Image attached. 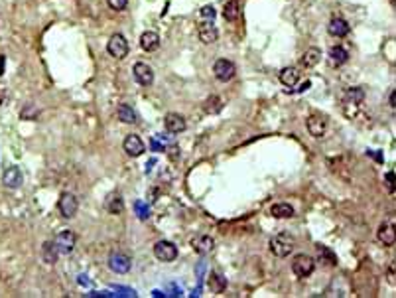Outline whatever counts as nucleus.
I'll list each match as a JSON object with an SVG mask.
<instances>
[{
    "label": "nucleus",
    "instance_id": "obj_33",
    "mask_svg": "<svg viewBox=\"0 0 396 298\" xmlns=\"http://www.w3.org/2000/svg\"><path fill=\"white\" fill-rule=\"evenodd\" d=\"M107 4L113 8V10H117V12H120V10H124L126 8V4H128V0H107Z\"/></svg>",
    "mask_w": 396,
    "mask_h": 298
},
{
    "label": "nucleus",
    "instance_id": "obj_16",
    "mask_svg": "<svg viewBox=\"0 0 396 298\" xmlns=\"http://www.w3.org/2000/svg\"><path fill=\"white\" fill-rule=\"evenodd\" d=\"M197 36H199V40L207 45L215 44V42L219 40V32H217V28L213 26V22H211V20H209V22H203V24H199Z\"/></svg>",
    "mask_w": 396,
    "mask_h": 298
},
{
    "label": "nucleus",
    "instance_id": "obj_19",
    "mask_svg": "<svg viewBox=\"0 0 396 298\" xmlns=\"http://www.w3.org/2000/svg\"><path fill=\"white\" fill-rule=\"evenodd\" d=\"M320 61H322V49H318V47H309V49H306V54L302 56L300 65H302V67H306V69H311V67H315Z\"/></svg>",
    "mask_w": 396,
    "mask_h": 298
},
{
    "label": "nucleus",
    "instance_id": "obj_31",
    "mask_svg": "<svg viewBox=\"0 0 396 298\" xmlns=\"http://www.w3.org/2000/svg\"><path fill=\"white\" fill-rule=\"evenodd\" d=\"M20 117H22L24 120H38V117H40V111H38V107H36V105H26V107L22 109Z\"/></svg>",
    "mask_w": 396,
    "mask_h": 298
},
{
    "label": "nucleus",
    "instance_id": "obj_1",
    "mask_svg": "<svg viewBox=\"0 0 396 298\" xmlns=\"http://www.w3.org/2000/svg\"><path fill=\"white\" fill-rule=\"evenodd\" d=\"M268 247H270V253L274 255V257L284 259V257H288V255L294 251L296 239H294V235H290V233H278V235H274V237L270 239Z\"/></svg>",
    "mask_w": 396,
    "mask_h": 298
},
{
    "label": "nucleus",
    "instance_id": "obj_32",
    "mask_svg": "<svg viewBox=\"0 0 396 298\" xmlns=\"http://www.w3.org/2000/svg\"><path fill=\"white\" fill-rule=\"evenodd\" d=\"M384 184H386V190L390 192V194H394L396 188H394V170H388L386 174H384Z\"/></svg>",
    "mask_w": 396,
    "mask_h": 298
},
{
    "label": "nucleus",
    "instance_id": "obj_17",
    "mask_svg": "<svg viewBox=\"0 0 396 298\" xmlns=\"http://www.w3.org/2000/svg\"><path fill=\"white\" fill-rule=\"evenodd\" d=\"M104 209H107L109 213H113V215H120V213L124 211V200H122V195L118 194V192H113V194L107 195V200H104Z\"/></svg>",
    "mask_w": 396,
    "mask_h": 298
},
{
    "label": "nucleus",
    "instance_id": "obj_23",
    "mask_svg": "<svg viewBox=\"0 0 396 298\" xmlns=\"http://www.w3.org/2000/svg\"><path fill=\"white\" fill-rule=\"evenodd\" d=\"M327 30H329L331 36H335V38H345L351 28H349V24H347L343 18H333V20L329 22V28H327Z\"/></svg>",
    "mask_w": 396,
    "mask_h": 298
},
{
    "label": "nucleus",
    "instance_id": "obj_14",
    "mask_svg": "<svg viewBox=\"0 0 396 298\" xmlns=\"http://www.w3.org/2000/svg\"><path fill=\"white\" fill-rule=\"evenodd\" d=\"M377 237H379V241H381L384 247H394V243H396L394 224H392V221H384V224H381L379 231H377Z\"/></svg>",
    "mask_w": 396,
    "mask_h": 298
},
{
    "label": "nucleus",
    "instance_id": "obj_35",
    "mask_svg": "<svg viewBox=\"0 0 396 298\" xmlns=\"http://www.w3.org/2000/svg\"><path fill=\"white\" fill-rule=\"evenodd\" d=\"M394 268H396L394 263H390V265H388V283H390V284H394V283H396V272H394Z\"/></svg>",
    "mask_w": 396,
    "mask_h": 298
},
{
    "label": "nucleus",
    "instance_id": "obj_4",
    "mask_svg": "<svg viewBox=\"0 0 396 298\" xmlns=\"http://www.w3.org/2000/svg\"><path fill=\"white\" fill-rule=\"evenodd\" d=\"M132 267V259L122 251H113L109 255V268L117 275H126Z\"/></svg>",
    "mask_w": 396,
    "mask_h": 298
},
{
    "label": "nucleus",
    "instance_id": "obj_28",
    "mask_svg": "<svg viewBox=\"0 0 396 298\" xmlns=\"http://www.w3.org/2000/svg\"><path fill=\"white\" fill-rule=\"evenodd\" d=\"M318 257H320V261L325 267H335L337 265V255L333 253L329 247H325V245H318Z\"/></svg>",
    "mask_w": 396,
    "mask_h": 298
},
{
    "label": "nucleus",
    "instance_id": "obj_29",
    "mask_svg": "<svg viewBox=\"0 0 396 298\" xmlns=\"http://www.w3.org/2000/svg\"><path fill=\"white\" fill-rule=\"evenodd\" d=\"M347 60H349V54H347L345 47L333 45L329 49V61H331V65H343V63H347Z\"/></svg>",
    "mask_w": 396,
    "mask_h": 298
},
{
    "label": "nucleus",
    "instance_id": "obj_20",
    "mask_svg": "<svg viewBox=\"0 0 396 298\" xmlns=\"http://www.w3.org/2000/svg\"><path fill=\"white\" fill-rule=\"evenodd\" d=\"M140 45H142L144 52L152 54V52H156L160 47V36L156 32H144L142 38H140Z\"/></svg>",
    "mask_w": 396,
    "mask_h": 298
},
{
    "label": "nucleus",
    "instance_id": "obj_34",
    "mask_svg": "<svg viewBox=\"0 0 396 298\" xmlns=\"http://www.w3.org/2000/svg\"><path fill=\"white\" fill-rule=\"evenodd\" d=\"M199 14H201V18H205V20H213L217 12H215V8H213L211 4H207V6L201 8V12H199Z\"/></svg>",
    "mask_w": 396,
    "mask_h": 298
},
{
    "label": "nucleus",
    "instance_id": "obj_18",
    "mask_svg": "<svg viewBox=\"0 0 396 298\" xmlns=\"http://www.w3.org/2000/svg\"><path fill=\"white\" fill-rule=\"evenodd\" d=\"M207 286H209V290L213 294H221L227 288V279L221 272H217V270H211L209 277H207Z\"/></svg>",
    "mask_w": 396,
    "mask_h": 298
},
{
    "label": "nucleus",
    "instance_id": "obj_22",
    "mask_svg": "<svg viewBox=\"0 0 396 298\" xmlns=\"http://www.w3.org/2000/svg\"><path fill=\"white\" fill-rule=\"evenodd\" d=\"M223 18L227 22H236L241 18V4H239V0L225 2V6H223Z\"/></svg>",
    "mask_w": 396,
    "mask_h": 298
},
{
    "label": "nucleus",
    "instance_id": "obj_26",
    "mask_svg": "<svg viewBox=\"0 0 396 298\" xmlns=\"http://www.w3.org/2000/svg\"><path fill=\"white\" fill-rule=\"evenodd\" d=\"M363 101H365V89L363 87H351V89H347L345 99H343V103L353 105V107H359Z\"/></svg>",
    "mask_w": 396,
    "mask_h": 298
},
{
    "label": "nucleus",
    "instance_id": "obj_13",
    "mask_svg": "<svg viewBox=\"0 0 396 298\" xmlns=\"http://www.w3.org/2000/svg\"><path fill=\"white\" fill-rule=\"evenodd\" d=\"M2 182H4V186H6V188H10V190L20 188V186H22V182H24L22 170H20L18 166H8V168L4 170V174H2Z\"/></svg>",
    "mask_w": 396,
    "mask_h": 298
},
{
    "label": "nucleus",
    "instance_id": "obj_6",
    "mask_svg": "<svg viewBox=\"0 0 396 298\" xmlns=\"http://www.w3.org/2000/svg\"><path fill=\"white\" fill-rule=\"evenodd\" d=\"M54 243H56V247H58L59 255H69V253H73L77 237H75V233L71 229H63V231H59L58 235H56Z\"/></svg>",
    "mask_w": 396,
    "mask_h": 298
},
{
    "label": "nucleus",
    "instance_id": "obj_30",
    "mask_svg": "<svg viewBox=\"0 0 396 298\" xmlns=\"http://www.w3.org/2000/svg\"><path fill=\"white\" fill-rule=\"evenodd\" d=\"M203 109H205L207 115H217L223 111V101H221V97L217 95H211V97H207L205 103H203Z\"/></svg>",
    "mask_w": 396,
    "mask_h": 298
},
{
    "label": "nucleus",
    "instance_id": "obj_12",
    "mask_svg": "<svg viewBox=\"0 0 396 298\" xmlns=\"http://www.w3.org/2000/svg\"><path fill=\"white\" fill-rule=\"evenodd\" d=\"M306 127H308V133L311 134L313 138H322L323 133H325V129H327V120H325V117H322V115L313 113V115H309L308 119H306Z\"/></svg>",
    "mask_w": 396,
    "mask_h": 298
},
{
    "label": "nucleus",
    "instance_id": "obj_37",
    "mask_svg": "<svg viewBox=\"0 0 396 298\" xmlns=\"http://www.w3.org/2000/svg\"><path fill=\"white\" fill-rule=\"evenodd\" d=\"M4 67H6V58L0 54V75H4Z\"/></svg>",
    "mask_w": 396,
    "mask_h": 298
},
{
    "label": "nucleus",
    "instance_id": "obj_10",
    "mask_svg": "<svg viewBox=\"0 0 396 298\" xmlns=\"http://www.w3.org/2000/svg\"><path fill=\"white\" fill-rule=\"evenodd\" d=\"M132 73H134V79H136L140 85H144V87H148V85L154 83V69H152L148 63H142V61L134 63Z\"/></svg>",
    "mask_w": 396,
    "mask_h": 298
},
{
    "label": "nucleus",
    "instance_id": "obj_27",
    "mask_svg": "<svg viewBox=\"0 0 396 298\" xmlns=\"http://www.w3.org/2000/svg\"><path fill=\"white\" fill-rule=\"evenodd\" d=\"M298 79H300L298 67H284V69L280 71V81H282V85H286V87H290V89L298 83Z\"/></svg>",
    "mask_w": 396,
    "mask_h": 298
},
{
    "label": "nucleus",
    "instance_id": "obj_21",
    "mask_svg": "<svg viewBox=\"0 0 396 298\" xmlns=\"http://www.w3.org/2000/svg\"><path fill=\"white\" fill-rule=\"evenodd\" d=\"M58 257H59V251L58 247H56V243L54 241H45L44 245H42V259H44L45 265H56L58 263Z\"/></svg>",
    "mask_w": 396,
    "mask_h": 298
},
{
    "label": "nucleus",
    "instance_id": "obj_15",
    "mask_svg": "<svg viewBox=\"0 0 396 298\" xmlns=\"http://www.w3.org/2000/svg\"><path fill=\"white\" fill-rule=\"evenodd\" d=\"M191 247L197 255H207L215 249V239L211 235H197L195 239H191Z\"/></svg>",
    "mask_w": 396,
    "mask_h": 298
},
{
    "label": "nucleus",
    "instance_id": "obj_7",
    "mask_svg": "<svg viewBox=\"0 0 396 298\" xmlns=\"http://www.w3.org/2000/svg\"><path fill=\"white\" fill-rule=\"evenodd\" d=\"M154 255L158 261H164V263H172L177 259V247L172 243V241H158L154 245Z\"/></svg>",
    "mask_w": 396,
    "mask_h": 298
},
{
    "label": "nucleus",
    "instance_id": "obj_9",
    "mask_svg": "<svg viewBox=\"0 0 396 298\" xmlns=\"http://www.w3.org/2000/svg\"><path fill=\"white\" fill-rule=\"evenodd\" d=\"M122 146H124V152H126L128 156H132V158H138V156H142V154L146 152V144L142 142V138H140L138 134H128V136L124 138Z\"/></svg>",
    "mask_w": 396,
    "mask_h": 298
},
{
    "label": "nucleus",
    "instance_id": "obj_8",
    "mask_svg": "<svg viewBox=\"0 0 396 298\" xmlns=\"http://www.w3.org/2000/svg\"><path fill=\"white\" fill-rule=\"evenodd\" d=\"M213 73H215V77H217L219 81L227 83V81H231V79L235 77L236 67H235V63H233V61L217 60L215 61V65H213Z\"/></svg>",
    "mask_w": 396,
    "mask_h": 298
},
{
    "label": "nucleus",
    "instance_id": "obj_11",
    "mask_svg": "<svg viewBox=\"0 0 396 298\" xmlns=\"http://www.w3.org/2000/svg\"><path fill=\"white\" fill-rule=\"evenodd\" d=\"M164 127H166L168 133L179 134L188 129V122H186V119H183L179 113H168V115L164 117Z\"/></svg>",
    "mask_w": 396,
    "mask_h": 298
},
{
    "label": "nucleus",
    "instance_id": "obj_25",
    "mask_svg": "<svg viewBox=\"0 0 396 298\" xmlns=\"http://www.w3.org/2000/svg\"><path fill=\"white\" fill-rule=\"evenodd\" d=\"M270 215L276 217V219H290V217H294V208L290 204L280 202V204H274L270 208Z\"/></svg>",
    "mask_w": 396,
    "mask_h": 298
},
{
    "label": "nucleus",
    "instance_id": "obj_2",
    "mask_svg": "<svg viewBox=\"0 0 396 298\" xmlns=\"http://www.w3.org/2000/svg\"><path fill=\"white\" fill-rule=\"evenodd\" d=\"M313 270H315V259H313V257L302 253V255H296L292 259V272L296 277L306 279V277H309Z\"/></svg>",
    "mask_w": 396,
    "mask_h": 298
},
{
    "label": "nucleus",
    "instance_id": "obj_36",
    "mask_svg": "<svg viewBox=\"0 0 396 298\" xmlns=\"http://www.w3.org/2000/svg\"><path fill=\"white\" fill-rule=\"evenodd\" d=\"M388 105H390V109H394V107H396V95H394V91H390V95H388Z\"/></svg>",
    "mask_w": 396,
    "mask_h": 298
},
{
    "label": "nucleus",
    "instance_id": "obj_24",
    "mask_svg": "<svg viewBox=\"0 0 396 298\" xmlns=\"http://www.w3.org/2000/svg\"><path fill=\"white\" fill-rule=\"evenodd\" d=\"M117 117H118V120L124 122V125H136V122H138V117H136L134 109L128 107V105H118Z\"/></svg>",
    "mask_w": 396,
    "mask_h": 298
},
{
    "label": "nucleus",
    "instance_id": "obj_5",
    "mask_svg": "<svg viewBox=\"0 0 396 298\" xmlns=\"http://www.w3.org/2000/svg\"><path fill=\"white\" fill-rule=\"evenodd\" d=\"M58 208H59V213L65 219H73L75 215H77V209H79V202H77V197L71 192H65V194L59 195Z\"/></svg>",
    "mask_w": 396,
    "mask_h": 298
},
{
    "label": "nucleus",
    "instance_id": "obj_3",
    "mask_svg": "<svg viewBox=\"0 0 396 298\" xmlns=\"http://www.w3.org/2000/svg\"><path fill=\"white\" fill-rule=\"evenodd\" d=\"M107 52L115 58V60H124L128 56V42L122 34H113L109 44H107Z\"/></svg>",
    "mask_w": 396,
    "mask_h": 298
}]
</instances>
